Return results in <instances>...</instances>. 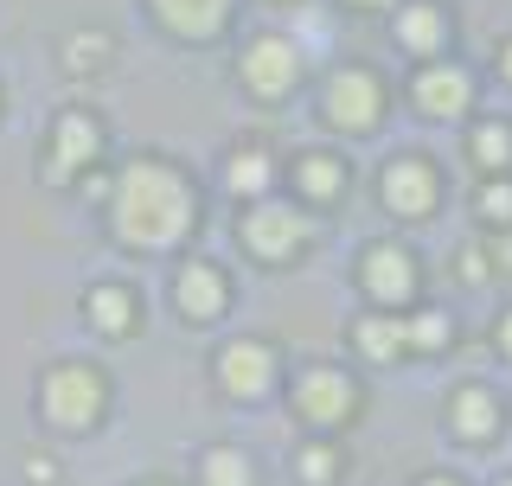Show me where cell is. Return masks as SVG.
Wrapping results in <instances>:
<instances>
[{
    "mask_svg": "<svg viewBox=\"0 0 512 486\" xmlns=\"http://www.w3.org/2000/svg\"><path fill=\"white\" fill-rule=\"evenodd\" d=\"M141 486H167V480H141Z\"/></svg>",
    "mask_w": 512,
    "mask_h": 486,
    "instance_id": "34",
    "label": "cell"
},
{
    "mask_svg": "<svg viewBox=\"0 0 512 486\" xmlns=\"http://www.w3.org/2000/svg\"><path fill=\"white\" fill-rule=\"evenodd\" d=\"M237 84L256 103H288L301 90V45L288 32H256L244 52H237Z\"/></svg>",
    "mask_w": 512,
    "mask_h": 486,
    "instance_id": "11",
    "label": "cell"
},
{
    "mask_svg": "<svg viewBox=\"0 0 512 486\" xmlns=\"http://www.w3.org/2000/svg\"><path fill=\"white\" fill-rule=\"evenodd\" d=\"M493 486H512V474H500V480H493Z\"/></svg>",
    "mask_w": 512,
    "mask_h": 486,
    "instance_id": "33",
    "label": "cell"
},
{
    "mask_svg": "<svg viewBox=\"0 0 512 486\" xmlns=\"http://www.w3.org/2000/svg\"><path fill=\"white\" fill-rule=\"evenodd\" d=\"M103 410H109V378L96 365H84V359H64V365H52L39 378V416L52 429H96L103 423Z\"/></svg>",
    "mask_w": 512,
    "mask_h": 486,
    "instance_id": "7",
    "label": "cell"
},
{
    "mask_svg": "<svg viewBox=\"0 0 512 486\" xmlns=\"http://www.w3.org/2000/svg\"><path fill=\"white\" fill-rule=\"evenodd\" d=\"M173 307L192 327H212V320L231 314V275L212 256H180V269H173Z\"/></svg>",
    "mask_w": 512,
    "mask_h": 486,
    "instance_id": "14",
    "label": "cell"
},
{
    "mask_svg": "<svg viewBox=\"0 0 512 486\" xmlns=\"http://www.w3.org/2000/svg\"><path fill=\"white\" fill-rule=\"evenodd\" d=\"M506 410H512V403H506Z\"/></svg>",
    "mask_w": 512,
    "mask_h": 486,
    "instance_id": "36",
    "label": "cell"
},
{
    "mask_svg": "<svg viewBox=\"0 0 512 486\" xmlns=\"http://www.w3.org/2000/svg\"><path fill=\"white\" fill-rule=\"evenodd\" d=\"M109 231L128 250H180L199 231V186L180 160L135 154L109 186Z\"/></svg>",
    "mask_w": 512,
    "mask_h": 486,
    "instance_id": "1",
    "label": "cell"
},
{
    "mask_svg": "<svg viewBox=\"0 0 512 486\" xmlns=\"http://www.w3.org/2000/svg\"><path fill=\"white\" fill-rule=\"evenodd\" d=\"M487 256H493V275H506V282H512V231H493L487 237Z\"/></svg>",
    "mask_w": 512,
    "mask_h": 486,
    "instance_id": "28",
    "label": "cell"
},
{
    "mask_svg": "<svg viewBox=\"0 0 512 486\" xmlns=\"http://www.w3.org/2000/svg\"><path fill=\"white\" fill-rule=\"evenodd\" d=\"M487 339H493V352H500V359L512 365V301L500 307V314H493V333H487Z\"/></svg>",
    "mask_w": 512,
    "mask_h": 486,
    "instance_id": "27",
    "label": "cell"
},
{
    "mask_svg": "<svg viewBox=\"0 0 512 486\" xmlns=\"http://www.w3.org/2000/svg\"><path fill=\"white\" fill-rule=\"evenodd\" d=\"M192 474H199V486H263L256 455H250V448H237V442H212Z\"/></svg>",
    "mask_w": 512,
    "mask_h": 486,
    "instance_id": "23",
    "label": "cell"
},
{
    "mask_svg": "<svg viewBox=\"0 0 512 486\" xmlns=\"http://www.w3.org/2000/svg\"><path fill=\"white\" fill-rule=\"evenodd\" d=\"M352 275H359V295H365L372 314H410V307L429 295L423 256H416V243H404V237H372L359 250V263H352Z\"/></svg>",
    "mask_w": 512,
    "mask_h": 486,
    "instance_id": "4",
    "label": "cell"
},
{
    "mask_svg": "<svg viewBox=\"0 0 512 486\" xmlns=\"http://www.w3.org/2000/svg\"><path fill=\"white\" fill-rule=\"evenodd\" d=\"M276 7H288V0H276Z\"/></svg>",
    "mask_w": 512,
    "mask_h": 486,
    "instance_id": "35",
    "label": "cell"
},
{
    "mask_svg": "<svg viewBox=\"0 0 512 486\" xmlns=\"http://www.w3.org/2000/svg\"><path fill=\"white\" fill-rule=\"evenodd\" d=\"M391 45L410 64L455 58V7L448 0H397L391 7Z\"/></svg>",
    "mask_w": 512,
    "mask_h": 486,
    "instance_id": "12",
    "label": "cell"
},
{
    "mask_svg": "<svg viewBox=\"0 0 512 486\" xmlns=\"http://www.w3.org/2000/svg\"><path fill=\"white\" fill-rule=\"evenodd\" d=\"M288 199L301 212H340L352 199V160L340 148H301L288 160Z\"/></svg>",
    "mask_w": 512,
    "mask_h": 486,
    "instance_id": "13",
    "label": "cell"
},
{
    "mask_svg": "<svg viewBox=\"0 0 512 486\" xmlns=\"http://www.w3.org/2000/svg\"><path fill=\"white\" fill-rule=\"evenodd\" d=\"M346 346H352V359L359 365H404L410 352H404V314H372V307H359V314L346 320Z\"/></svg>",
    "mask_w": 512,
    "mask_h": 486,
    "instance_id": "16",
    "label": "cell"
},
{
    "mask_svg": "<svg viewBox=\"0 0 512 486\" xmlns=\"http://www.w3.org/2000/svg\"><path fill=\"white\" fill-rule=\"evenodd\" d=\"M109 58H116V45H109V32H77V39L64 45V64H71V71H103Z\"/></svg>",
    "mask_w": 512,
    "mask_h": 486,
    "instance_id": "25",
    "label": "cell"
},
{
    "mask_svg": "<svg viewBox=\"0 0 512 486\" xmlns=\"http://www.w3.org/2000/svg\"><path fill=\"white\" fill-rule=\"evenodd\" d=\"M212 378H218V391H224V397H237V403H263L269 391H282V352H276V339H263V333L224 339L218 359H212Z\"/></svg>",
    "mask_w": 512,
    "mask_h": 486,
    "instance_id": "8",
    "label": "cell"
},
{
    "mask_svg": "<svg viewBox=\"0 0 512 486\" xmlns=\"http://www.w3.org/2000/svg\"><path fill=\"white\" fill-rule=\"evenodd\" d=\"M340 7H352V13H391L397 0H340Z\"/></svg>",
    "mask_w": 512,
    "mask_h": 486,
    "instance_id": "32",
    "label": "cell"
},
{
    "mask_svg": "<svg viewBox=\"0 0 512 486\" xmlns=\"http://www.w3.org/2000/svg\"><path fill=\"white\" fill-rule=\"evenodd\" d=\"M288 410L308 435H340L365 416V384L346 365H301L288 378Z\"/></svg>",
    "mask_w": 512,
    "mask_h": 486,
    "instance_id": "3",
    "label": "cell"
},
{
    "mask_svg": "<svg viewBox=\"0 0 512 486\" xmlns=\"http://www.w3.org/2000/svg\"><path fill=\"white\" fill-rule=\"evenodd\" d=\"M474 218H480V231H512V173H493V180H480L474 186Z\"/></svg>",
    "mask_w": 512,
    "mask_h": 486,
    "instance_id": "24",
    "label": "cell"
},
{
    "mask_svg": "<svg viewBox=\"0 0 512 486\" xmlns=\"http://www.w3.org/2000/svg\"><path fill=\"white\" fill-rule=\"evenodd\" d=\"M461 154H468V167L480 180L512 173V116H474L468 135H461Z\"/></svg>",
    "mask_w": 512,
    "mask_h": 486,
    "instance_id": "20",
    "label": "cell"
},
{
    "mask_svg": "<svg viewBox=\"0 0 512 486\" xmlns=\"http://www.w3.org/2000/svg\"><path fill=\"white\" fill-rule=\"evenodd\" d=\"M410 486H468L461 474H448V467H429V474H416Z\"/></svg>",
    "mask_w": 512,
    "mask_h": 486,
    "instance_id": "31",
    "label": "cell"
},
{
    "mask_svg": "<svg viewBox=\"0 0 512 486\" xmlns=\"http://www.w3.org/2000/svg\"><path fill=\"white\" fill-rule=\"evenodd\" d=\"M493 77H500V84L512 90V32L500 39V52H493Z\"/></svg>",
    "mask_w": 512,
    "mask_h": 486,
    "instance_id": "29",
    "label": "cell"
},
{
    "mask_svg": "<svg viewBox=\"0 0 512 486\" xmlns=\"http://www.w3.org/2000/svg\"><path fill=\"white\" fill-rule=\"evenodd\" d=\"M84 320L103 339H128V333H135V320H141V295L128 282H96L90 295H84Z\"/></svg>",
    "mask_w": 512,
    "mask_h": 486,
    "instance_id": "21",
    "label": "cell"
},
{
    "mask_svg": "<svg viewBox=\"0 0 512 486\" xmlns=\"http://www.w3.org/2000/svg\"><path fill=\"white\" fill-rule=\"evenodd\" d=\"M346 480V442L340 435H308L295 448V486H340Z\"/></svg>",
    "mask_w": 512,
    "mask_h": 486,
    "instance_id": "22",
    "label": "cell"
},
{
    "mask_svg": "<svg viewBox=\"0 0 512 486\" xmlns=\"http://www.w3.org/2000/svg\"><path fill=\"white\" fill-rule=\"evenodd\" d=\"M276 180H282V167H276V148H269V141H237V148L224 154V192H231V199L256 205V199L276 192Z\"/></svg>",
    "mask_w": 512,
    "mask_h": 486,
    "instance_id": "19",
    "label": "cell"
},
{
    "mask_svg": "<svg viewBox=\"0 0 512 486\" xmlns=\"http://www.w3.org/2000/svg\"><path fill=\"white\" fill-rule=\"evenodd\" d=\"M506 423H512V410H506L500 384H487V378L448 384V397H442V429L455 435L461 448H500Z\"/></svg>",
    "mask_w": 512,
    "mask_h": 486,
    "instance_id": "9",
    "label": "cell"
},
{
    "mask_svg": "<svg viewBox=\"0 0 512 486\" xmlns=\"http://www.w3.org/2000/svg\"><path fill=\"white\" fill-rule=\"evenodd\" d=\"M391 116V77L365 58H346L320 77V122L333 135H372V128Z\"/></svg>",
    "mask_w": 512,
    "mask_h": 486,
    "instance_id": "5",
    "label": "cell"
},
{
    "mask_svg": "<svg viewBox=\"0 0 512 486\" xmlns=\"http://www.w3.org/2000/svg\"><path fill=\"white\" fill-rule=\"evenodd\" d=\"M148 13H154V20L173 32V39L205 45V39H218V32L231 26L237 0H148Z\"/></svg>",
    "mask_w": 512,
    "mask_h": 486,
    "instance_id": "18",
    "label": "cell"
},
{
    "mask_svg": "<svg viewBox=\"0 0 512 486\" xmlns=\"http://www.w3.org/2000/svg\"><path fill=\"white\" fill-rule=\"evenodd\" d=\"M480 77L461 58H436V64H410V109L423 122H468L474 116Z\"/></svg>",
    "mask_w": 512,
    "mask_h": 486,
    "instance_id": "10",
    "label": "cell"
},
{
    "mask_svg": "<svg viewBox=\"0 0 512 486\" xmlns=\"http://www.w3.org/2000/svg\"><path fill=\"white\" fill-rule=\"evenodd\" d=\"M461 346V320H455V307L436 301V295H423L404 314V352L410 359H448V352Z\"/></svg>",
    "mask_w": 512,
    "mask_h": 486,
    "instance_id": "17",
    "label": "cell"
},
{
    "mask_svg": "<svg viewBox=\"0 0 512 486\" xmlns=\"http://www.w3.org/2000/svg\"><path fill=\"white\" fill-rule=\"evenodd\" d=\"M237 250H244L250 263H263V269L301 263V256L314 250V212H301L295 199L269 192V199H256V205L237 212Z\"/></svg>",
    "mask_w": 512,
    "mask_h": 486,
    "instance_id": "2",
    "label": "cell"
},
{
    "mask_svg": "<svg viewBox=\"0 0 512 486\" xmlns=\"http://www.w3.org/2000/svg\"><path fill=\"white\" fill-rule=\"evenodd\" d=\"M372 186H378V205H384L397 224H429V218L442 212V199H448L442 160L423 154V148H397V154L378 167Z\"/></svg>",
    "mask_w": 512,
    "mask_h": 486,
    "instance_id": "6",
    "label": "cell"
},
{
    "mask_svg": "<svg viewBox=\"0 0 512 486\" xmlns=\"http://www.w3.org/2000/svg\"><path fill=\"white\" fill-rule=\"evenodd\" d=\"M96 160H103V122H96L90 109H58L52 148H45V173H52V180H84Z\"/></svg>",
    "mask_w": 512,
    "mask_h": 486,
    "instance_id": "15",
    "label": "cell"
},
{
    "mask_svg": "<svg viewBox=\"0 0 512 486\" xmlns=\"http://www.w3.org/2000/svg\"><path fill=\"white\" fill-rule=\"evenodd\" d=\"M26 480H45V486H52V480H58V461H52V455H32V461H26Z\"/></svg>",
    "mask_w": 512,
    "mask_h": 486,
    "instance_id": "30",
    "label": "cell"
},
{
    "mask_svg": "<svg viewBox=\"0 0 512 486\" xmlns=\"http://www.w3.org/2000/svg\"><path fill=\"white\" fill-rule=\"evenodd\" d=\"M455 275H461V288H487L493 282V256H487V237H468L455 250Z\"/></svg>",
    "mask_w": 512,
    "mask_h": 486,
    "instance_id": "26",
    "label": "cell"
}]
</instances>
